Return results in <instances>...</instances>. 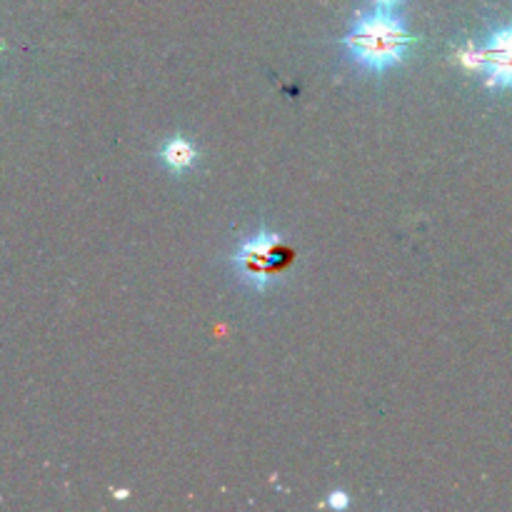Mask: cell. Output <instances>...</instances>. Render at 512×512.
Wrapping results in <instances>:
<instances>
[{
	"instance_id": "obj_2",
	"label": "cell",
	"mask_w": 512,
	"mask_h": 512,
	"mask_svg": "<svg viewBox=\"0 0 512 512\" xmlns=\"http://www.w3.org/2000/svg\"><path fill=\"white\" fill-rule=\"evenodd\" d=\"M293 260V248L285 245L283 238L278 233H270V230H258L255 235H250L233 255L240 278L253 285L255 290H268L270 285L278 283L280 275L290 268Z\"/></svg>"
},
{
	"instance_id": "obj_4",
	"label": "cell",
	"mask_w": 512,
	"mask_h": 512,
	"mask_svg": "<svg viewBox=\"0 0 512 512\" xmlns=\"http://www.w3.org/2000/svg\"><path fill=\"white\" fill-rule=\"evenodd\" d=\"M160 160H163L173 173H185V170L193 168L195 160H198V150H195V145L190 143L188 138L173 135V138L165 140L163 148H160Z\"/></svg>"
},
{
	"instance_id": "obj_5",
	"label": "cell",
	"mask_w": 512,
	"mask_h": 512,
	"mask_svg": "<svg viewBox=\"0 0 512 512\" xmlns=\"http://www.w3.org/2000/svg\"><path fill=\"white\" fill-rule=\"evenodd\" d=\"M328 505H330V508H335V510H345V508H348V505H350V498H348V495L340 493V490H338V493L330 495Z\"/></svg>"
},
{
	"instance_id": "obj_6",
	"label": "cell",
	"mask_w": 512,
	"mask_h": 512,
	"mask_svg": "<svg viewBox=\"0 0 512 512\" xmlns=\"http://www.w3.org/2000/svg\"><path fill=\"white\" fill-rule=\"evenodd\" d=\"M370 3H373L375 8H383V10H395V8H398L400 3H403V0H370Z\"/></svg>"
},
{
	"instance_id": "obj_3",
	"label": "cell",
	"mask_w": 512,
	"mask_h": 512,
	"mask_svg": "<svg viewBox=\"0 0 512 512\" xmlns=\"http://www.w3.org/2000/svg\"><path fill=\"white\" fill-rule=\"evenodd\" d=\"M458 60L470 73L483 75L488 90L512 93V15L508 23L490 30L480 43H465Z\"/></svg>"
},
{
	"instance_id": "obj_1",
	"label": "cell",
	"mask_w": 512,
	"mask_h": 512,
	"mask_svg": "<svg viewBox=\"0 0 512 512\" xmlns=\"http://www.w3.org/2000/svg\"><path fill=\"white\" fill-rule=\"evenodd\" d=\"M415 43H418V38L410 33L405 20L395 15L393 10L383 8L358 15L353 28L343 38L350 58L363 70L378 75L403 63Z\"/></svg>"
}]
</instances>
